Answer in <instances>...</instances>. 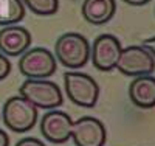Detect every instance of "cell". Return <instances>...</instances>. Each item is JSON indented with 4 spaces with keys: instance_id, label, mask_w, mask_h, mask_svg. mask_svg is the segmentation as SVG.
Returning a JSON list of instances; mask_svg holds the SVG:
<instances>
[{
    "instance_id": "cell-1",
    "label": "cell",
    "mask_w": 155,
    "mask_h": 146,
    "mask_svg": "<svg viewBox=\"0 0 155 146\" xmlns=\"http://www.w3.org/2000/svg\"><path fill=\"white\" fill-rule=\"evenodd\" d=\"M56 59L67 69H81L90 59V44L79 33H65L54 44Z\"/></svg>"
},
{
    "instance_id": "cell-2",
    "label": "cell",
    "mask_w": 155,
    "mask_h": 146,
    "mask_svg": "<svg viewBox=\"0 0 155 146\" xmlns=\"http://www.w3.org/2000/svg\"><path fill=\"white\" fill-rule=\"evenodd\" d=\"M20 97L27 98L37 109L53 110L62 104V92L59 86L48 79H27L19 89Z\"/></svg>"
},
{
    "instance_id": "cell-3",
    "label": "cell",
    "mask_w": 155,
    "mask_h": 146,
    "mask_svg": "<svg viewBox=\"0 0 155 146\" xmlns=\"http://www.w3.org/2000/svg\"><path fill=\"white\" fill-rule=\"evenodd\" d=\"M65 93L71 103L81 107H95L99 97V86L95 79L81 72H67L64 75Z\"/></svg>"
},
{
    "instance_id": "cell-4",
    "label": "cell",
    "mask_w": 155,
    "mask_h": 146,
    "mask_svg": "<svg viewBox=\"0 0 155 146\" xmlns=\"http://www.w3.org/2000/svg\"><path fill=\"white\" fill-rule=\"evenodd\" d=\"M3 121L12 132H27L37 121V107L20 95L11 97L3 106Z\"/></svg>"
},
{
    "instance_id": "cell-5",
    "label": "cell",
    "mask_w": 155,
    "mask_h": 146,
    "mask_svg": "<svg viewBox=\"0 0 155 146\" xmlns=\"http://www.w3.org/2000/svg\"><path fill=\"white\" fill-rule=\"evenodd\" d=\"M56 69L54 55L42 47L27 50L19 59V70L28 79H47L56 73Z\"/></svg>"
},
{
    "instance_id": "cell-6",
    "label": "cell",
    "mask_w": 155,
    "mask_h": 146,
    "mask_svg": "<svg viewBox=\"0 0 155 146\" xmlns=\"http://www.w3.org/2000/svg\"><path fill=\"white\" fill-rule=\"evenodd\" d=\"M116 69L126 76H146L155 70V58L143 45H130L121 50Z\"/></svg>"
},
{
    "instance_id": "cell-7",
    "label": "cell",
    "mask_w": 155,
    "mask_h": 146,
    "mask_svg": "<svg viewBox=\"0 0 155 146\" xmlns=\"http://www.w3.org/2000/svg\"><path fill=\"white\" fill-rule=\"evenodd\" d=\"M121 42L113 34H101L90 47V58L93 65L101 72H110L116 69V62L121 55Z\"/></svg>"
},
{
    "instance_id": "cell-8",
    "label": "cell",
    "mask_w": 155,
    "mask_h": 146,
    "mask_svg": "<svg viewBox=\"0 0 155 146\" xmlns=\"http://www.w3.org/2000/svg\"><path fill=\"white\" fill-rule=\"evenodd\" d=\"M71 138L76 146H104L107 131L101 120L95 117H81L73 121Z\"/></svg>"
},
{
    "instance_id": "cell-9",
    "label": "cell",
    "mask_w": 155,
    "mask_h": 146,
    "mask_svg": "<svg viewBox=\"0 0 155 146\" xmlns=\"http://www.w3.org/2000/svg\"><path fill=\"white\" fill-rule=\"evenodd\" d=\"M71 117L62 110H50L41 120V132L45 140L54 144H62L71 138Z\"/></svg>"
},
{
    "instance_id": "cell-10",
    "label": "cell",
    "mask_w": 155,
    "mask_h": 146,
    "mask_svg": "<svg viewBox=\"0 0 155 146\" xmlns=\"http://www.w3.org/2000/svg\"><path fill=\"white\" fill-rule=\"evenodd\" d=\"M31 45V33L19 25H8L0 30V53L5 56H22Z\"/></svg>"
},
{
    "instance_id": "cell-11",
    "label": "cell",
    "mask_w": 155,
    "mask_h": 146,
    "mask_svg": "<svg viewBox=\"0 0 155 146\" xmlns=\"http://www.w3.org/2000/svg\"><path fill=\"white\" fill-rule=\"evenodd\" d=\"M129 97L137 107H155V76H137L129 86Z\"/></svg>"
},
{
    "instance_id": "cell-12",
    "label": "cell",
    "mask_w": 155,
    "mask_h": 146,
    "mask_svg": "<svg viewBox=\"0 0 155 146\" xmlns=\"http://www.w3.org/2000/svg\"><path fill=\"white\" fill-rule=\"evenodd\" d=\"M116 12L115 0H84L82 16L88 23L104 25Z\"/></svg>"
},
{
    "instance_id": "cell-13",
    "label": "cell",
    "mask_w": 155,
    "mask_h": 146,
    "mask_svg": "<svg viewBox=\"0 0 155 146\" xmlns=\"http://www.w3.org/2000/svg\"><path fill=\"white\" fill-rule=\"evenodd\" d=\"M25 16L22 0H0V26L16 25Z\"/></svg>"
},
{
    "instance_id": "cell-14",
    "label": "cell",
    "mask_w": 155,
    "mask_h": 146,
    "mask_svg": "<svg viewBox=\"0 0 155 146\" xmlns=\"http://www.w3.org/2000/svg\"><path fill=\"white\" fill-rule=\"evenodd\" d=\"M22 3L37 16H53L59 9V0H22Z\"/></svg>"
},
{
    "instance_id": "cell-15",
    "label": "cell",
    "mask_w": 155,
    "mask_h": 146,
    "mask_svg": "<svg viewBox=\"0 0 155 146\" xmlns=\"http://www.w3.org/2000/svg\"><path fill=\"white\" fill-rule=\"evenodd\" d=\"M11 72V62L9 59L3 55V53H0V81L5 79Z\"/></svg>"
},
{
    "instance_id": "cell-16",
    "label": "cell",
    "mask_w": 155,
    "mask_h": 146,
    "mask_svg": "<svg viewBox=\"0 0 155 146\" xmlns=\"http://www.w3.org/2000/svg\"><path fill=\"white\" fill-rule=\"evenodd\" d=\"M16 146H45V143L41 141L39 138H34V137H27V138L19 140Z\"/></svg>"
},
{
    "instance_id": "cell-17",
    "label": "cell",
    "mask_w": 155,
    "mask_h": 146,
    "mask_svg": "<svg viewBox=\"0 0 155 146\" xmlns=\"http://www.w3.org/2000/svg\"><path fill=\"white\" fill-rule=\"evenodd\" d=\"M143 47H144V48H147V50L150 51V55L155 58V36H153V37L146 39V41H143Z\"/></svg>"
},
{
    "instance_id": "cell-18",
    "label": "cell",
    "mask_w": 155,
    "mask_h": 146,
    "mask_svg": "<svg viewBox=\"0 0 155 146\" xmlns=\"http://www.w3.org/2000/svg\"><path fill=\"white\" fill-rule=\"evenodd\" d=\"M123 2H126L127 5H132V6H143V5L149 3L150 0H123Z\"/></svg>"
},
{
    "instance_id": "cell-19",
    "label": "cell",
    "mask_w": 155,
    "mask_h": 146,
    "mask_svg": "<svg viewBox=\"0 0 155 146\" xmlns=\"http://www.w3.org/2000/svg\"><path fill=\"white\" fill-rule=\"evenodd\" d=\"M0 146H9V137L2 129H0Z\"/></svg>"
}]
</instances>
